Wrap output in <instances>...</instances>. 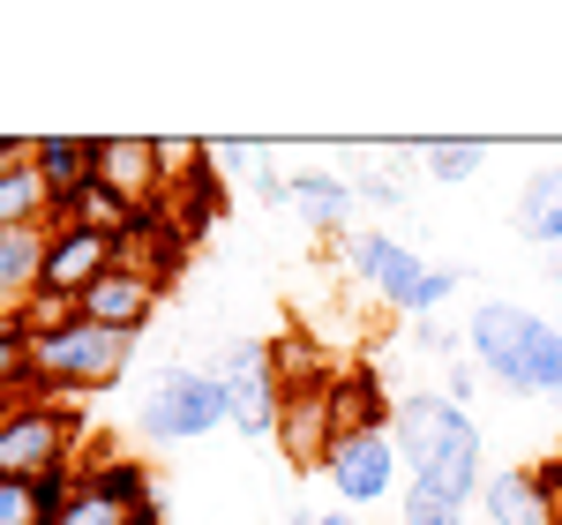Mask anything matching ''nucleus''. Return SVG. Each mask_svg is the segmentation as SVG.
I'll list each match as a JSON object with an SVG mask.
<instances>
[{
  "mask_svg": "<svg viewBox=\"0 0 562 525\" xmlns=\"http://www.w3.org/2000/svg\"><path fill=\"white\" fill-rule=\"evenodd\" d=\"M390 443H397L405 481H428L435 495H450V503H465V511L480 503V488H487V443H480L465 405H450V398H435V391L397 398Z\"/></svg>",
  "mask_w": 562,
  "mask_h": 525,
  "instance_id": "1",
  "label": "nucleus"
},
{
  "mask_svg": "<svg viewBox=\"0 0 562 525\" xmlns=\"http://www.w3.org/2000/svg\"><path fill=\"white\" fill-rule=\"evenodd\" d=\"M211 376L225 383V428L248 443H270L278 436V413H285V383H278V368H270V346L262 338H225L211 360Z\"/></svg>",
  "mask_w": 562,
  "mask_h": 525,
  "instance_id": "5",
  "label": "nucleus"
},
{
  "mask_svg": "<svg viewBox=\"0 0 562 525\" xmlns=\"http://www.w3.org/2000/svg\"><path fill=\"white\" fill-rule=\"evenodd\" d=\"M413 346L435 353V360H465V323H442V315H428V323H413Z\"/></svg>",
  "mask_w": 562,
  "mask_h": 525,
  "instance_id": "27",
  "label": "nucleus"
},
{
  "mask_svg": "<svg viewBox=\"0 0 562 525\" xmlns=\"http://www.w3.org/2000/svg\"><path fill=\"white\" fill-rule=\"evenodd\" d=\"M15 225H53L38 166H15V174H0V233H15Z\"/></svg>",
  "mask_w": 562,
  "mask_h": 525,
  "instance_id": "20",
  "label": "nucleus"
},
{
  "mask_svg": "<svg viewBox=\"0 0 562 525\" xmlns=\"http://www.w3.org/2000/svg\"><path fill=\"white\" fill-rule=\"evenodd\" d=\"M135 428L150 443H203L225 428V383H217L211 368H195V360H173L150 391H143V413H135Z\"/></svg>",
  "mask_w": 562,
  "mask_h": 525,
  "instance_id": "4",
  "label": "nucleus"
},
{
  "mask_svg": "<svg viewBox=\"0 0 562 525\" xmlns=\"http://www.w3.org/2000/svg\"><path fill=\"white\" fill-rule=\"evenodd\" d=\"M158 278H143V270H128V262H113L98 286H90L83 301V323H98V331H121V338H143L150 331V315H158Z\"/></svg>",
  "mask_w": 562,
  "mask_h": 525,
  "instance_id": "11",
  "label": "nucleus"
},
{
  "mask_svg": "<svg viewBox=\"0 0 562 525\" xmlns=\"http://www.w3.org/2000/svg\"><path fill=\"white\" fill-rule=\"evenodd\" d=\"M135 525H166V518H158V503H150V511H143V518H135Z\"/></svg>",
  "mask_w": 562,
  "mask_h": 525,
  "instance_id": "33",
  "label": "nucleus"
},
{
  "mask_svg": "<svg viewBox=\"0 0 562 525\" xmlns=\"http://www.w3.org/2000/svg\"><path fill=\"white\" fill-rule=\"evenodd\" d=\"M68 443H76V421L53 398L8 405L0 413V481H38L53 466H68Z\"/></svg>",
  "mask_w": 562,
  "mask_h": 525,
  "instance_id": "6",
  "label": "nucleus"
},
{
  "mask_svg": "<svg viewBox=\"0 0 562 525\" xmlns=\"http://www.w3.org/2000/svg\"><path fill=\"white\" fill-rule=\"evenodd\" d=\"M15 323H23V338L38 346V338H53V331H68V323H83V308H76V301H60V293H31Z\"/></svg>",
  "mask_w": 562,
  "mask_h": 525,
  "instance_id": "25",
  "label": "nucleus"
},
{
  "mask_svg": "<svg viewBox=\"0 0 562 525\" xmlns=\"http://www.w3.org/2000/svg\"><path fill=\"white\" fill-rule=\"evenodd\" d=\"M90 180L113 188L128 211H158L166 203V174H158V143L150 135H90Z\"/></svg>",
  "mask_w": 562,
  "mask_h": 525,
  "instance_id": "9",
  "label": "nucleus"
},
{
  "mask_svg": "<svg viewBox=\"0 0 562 525\" xmlns=\"http://www.w3.org/2000/svg\"><path fill=\"white\" fill-rule=\"evenodd\" d=\"M45 233H53V225H15V233H0V323H15L23 301L38 293Z\"/></svg>",
  "mask_w": 562,
  "mask_h": 525,
  "instance_id": "16",
  "label": "nucleus"
},
{
  "mask_svg": "<svg viewBox=\"0 0 562 525\" xmlns=\"http://www.w3.org/2000/svg\"><path fill=\"white\" fill-rule=\"evenodd\" d=\"M397 511H405V525H465V503L435 495L428 481H405V488H397Z\"/></svg>",
  "mask_w": 562,
  "mask_h": 525,
  "instance_id": "24",
  "label": "nucleus"
},
{
  "mask_svg": "<svg viewBox=\"0 0 562 525\" xmlns=\"http://www.w3.org/2000/svg\"><path fill=\"white\" fill-rule=\"evenodd\" d=\"M285 203H293V211H301L315 233H330V241H346V233H352V225H346V211H352V180H346V174H315V166H307V174H293Z\"/></svg>",
  "mask_w": 562,
  "mask_h": 525,
  "instance_id": "18",
  "label": "nucleus"
},
{
  "mask_svg": "<svg viewBox=\"0 0 562 525\" xmlns=\"http://www.w3.org/2000/svg\"><path fill=\"white\" fill-rule=\"evenodd\" d=\"M548 481H555V503H562V458H555V466H548Z\"/></svg>",
  "mask_w": 562,
  "mask_h": 525,
  "instance_id": "32",
  "label": "nucleus"
},
{
  "mask_svg": "<svg viewBox=\"0 0 562 525\" xmlns=\"http://www.w3.org/2000/svg\"><path fill=\"white\" fill-rule=\"evenodd\" d=\"M121 262V241L113 233H90V225H53L45 233V270L38 293H60V301H83L90 286Z\"/></svg>",
  "mask_w": 562,
  "mask_h": 525,
  "instance_id": "10",
  "label": "nucleus"
},
{
  "mask_svg": "<svg viewBox=\"0 0 562 525\" xmlns=\"http://www.w3.org/2000/svg\"><path fill=\"white\" fill-rule=\"evenodd\" d=\"M338 256H346V270L375 293V301H390V308L405 301V293L420 286V270H428V262L413 256L397 233H346V241H338Z\"/></svg>",
  "mask_w": 562,
  "mask_h": 525,
  "instance_id": "12",
  "label": "nucleus"
},
{
  "mask_svg": "<svg viewBox=\"0 0 562 525\" xmlns=\"http://www.w3.org/2000/svg\"><path fill=\"white\" fill-rule=\"evenodd\" d=\"M323 473H330V488H338L346 511H368V503H383V495L405 488V466H397L390 428H375V436H338L330 458H323Z\"/></svg>",
  "mask_w": 562,
  "mask_h": 525,
  "instance_id": "7",
  "label": "nucleus"
},
{
  "mask_svg": "<svg viewBox=\"0 0 562 525\" xmlns=\"http://www.w3.org/2000/svg\"><path fill=\"white\" fill-rule=\"evenodd\" d=\"M465 360L510 398H562V323L518 301H480L465 315Z\"/></svg>",
  "mask_w": 562,
  "mask_h": 525,
  "instance_id": "2",
  "label": "nucleus"
},
{
  "mask_svg": "<svg viewBox=\"0 0 562 525\" xmlns=\"http://www.w3.org/2000/svg\"><path fill=\"white\" fill-rule=\"evenodd\" d=\"M352 196H360L368 211H397V203H405V180L383 174V166H360V174H352Z\"/></svg>",
  "mask_w": 562,
  "mask_h": 525,
  "instance_id": "26",
  "label": "nucleus"
},
{
  "mask_svg": "<svg viewBox=\"0 0 562 525\" xmlns=\"http://www.w3.org/2000/svg\"><path fill=\"white\" fill-rule=\"evenodd\" d=\"M442 398H450V405H473V398H480V360H450V376H442Z\"/></svg>",
  "mask_w": 562,
  "mask_h": 525,
  "instance_id": "28",
  "label": "nucleus"
},
{
  "mask_svg": "<svg viewBox=\"0 0 562 525\" xmlns=\"http://www.w3.org/2000/svg\"><path fill=\"white\" fill-rule=\"evenodd\" d=\"M31 166H38V180H45V211L60 225L76 211V196L90 188V135H38V143H31Z\"/></svg>",
  "mask_w": 562,
  "mask_h": 525,
  "instance_id": "14",
  "label": "nucleus"
},
{
  "mask_svg": "<svg viewBox=\"0 0 562 525\" xmlns=\"http://www.w3.org/2000/svg\"><path fill=\"white\" fill-rule=\"evenodd\" d=\"M540 248H562V196H555V211H548V225H540V241H532V256Z\"/></svg>",
  "mask_w": 562,
  "mask_h": 525,
  "instance_id": "30",
  "label": "nucleus"
},
{
  "mask_svg": "<svg viewBox=\"0 0 562 525\" xmlns=\"http://www.w3.org/2000/svg\"><path fill=\"white\" fill-rule=\"evenodd\" d=\"M540 270H548V278L562 286V248H540Z\"/></svg>",
  "mask_w": 562,
  "mask_h": 525,
  "instance_id": "31",
  "label": "nucleus"
},
{
  "mask_svg": "<svg viewBox=\"0 0 562 525\" xmlns=\"http://www.w3.org/2000/svg\"><path fill=\"white\" fill-rule=\"evenodd\" d=\"M285 525H360V518H352V511H293Z\"/></svg>",
  "mask_w": 562,
  "mask_h": 525,
  "instance_id": "29",
  "label": "nucleus"
},
{
  "mask_svg": "<svg viewBox=\"0 0 562 525\" xmlns=\"http://www.w3.org/2000/svg\"><path fill=\"white\" fill-rule=\"evenodd\" d=\"M390 405L383 383H375V368H346L338 383H330V436H375V428H390Z\"/></svg>",
  "mask_w": 562,
  "mask_h": 525,
  "instance_id": "17",
  "label": "nucleus"
},
{
  "mask_svg": "<svg viewBox=\"0 0 562 525\" xmlns=\"http://www.w3.org/2000/svg\"><path fill=\"white\" fill-rule=\"evenodd\" d=\"M458 286H465V262H428V270H420V286H413V293L397 301V315H413V323H428V315H435L442 301H450Z\"/></svg>",
  "mask_w": 562,
  "mask_h": 525,
  "instance_id": "23",
  "label": "nucleus"
},
{
  "mask_svg": "<svg viewBox=\"0 0 562 525\" xmlns=\"http://www.w3.org/2000/svg\"><path fill=\"white\" fill-rule=\"evenodd\" d=\"M150 503H158V495H150V473H143L135 458H105L98 473L76 481V503L53 525H135Z\"/></svg>",
  "mask_w": 562,
  "mask_h": 525,
  "instance_id": "8",
  "label": "nucleus"
},
{
  "mask_svg": "<svg viewBox=\"0 0 562 525\" xmlns=\"http://www.w3.org/2000/svg\"><path fill=\"white\" fill-rule=\"evenodd\" d=\"M270 368H278V383H285V398H293V391H330V383H338V376L323 368V346H307L301 331L270 338Z\"/></svg>",
  "mask_w": 562,
  "mask_h": 525,
  "instance_id": "19",
  "label": "nucleus"
},
{
  "mask_svg": "<svg viewBox=\"0 0 562 525\" xmlns=\"http://www.w3.org/2000/svg\"><path fill=\"white\" fill-rule=\"evenodd\" d=\"M413 158L435 180H473L487 166V143H473V135H428V143H413Z\"/></svg>",
  "mask_w": 562,
  "mask_h": 525,
  "instance_id": "21",
  "label": "nucleus"
},
{
  "mask_svg": "<svg viewBox=\"0 0 562 525\" xmlns=\"http://www.w3.org/2000/svg\"><path fill=\"white\" fill-rule=\"evenodd\" d=\"M128 353H135V338H121V331L68 323V331H53V338L31 346V391H45V398H90V391H105V383L128 376Z\"/></svg>",
  "mask_w": 562,
  "mask_h": 525,
  "instance_id": "3",
  "label": "nucleus"
},
{
  "mask_svg": "<svg viewBox=\"0 0 562 525\" xmlns=\"http://www.w3.org/2000/svg\"><path fill=\"white\" fill-rule=\"evenodd\" d=\"M278 458L293 466V473H323V458H330V391H293L285 398V413H278Z\"/></svg>",
  "mask_w": 562,
  "mask_h": 525,
  "instance_id": "13",
  "label": "nucleus"
},
{
  "mask_svg": "<svg viewBox=\"0 0 562 525\" xmlns=\"http://www.w3.org/2000/svg\"><path fill=\"white\" fill-rule=\"evenodd\" d=\"M480 518L487 525H555V481H548V466L540 473H487Z\"/></svg>",
  "mask_w": 562,
  "mask_h": 525,
  "instance_id": "15",
  "label": "nucleus"
},
{
  "mask_svg": "<svg viewBox=\"0 0 562 525\" xmlns=\"http://www.w3.org/2000/svg\"><path fill=\"white\" fill-rule=\"evenodd\" d=\"M555 196H562V166H540V174H525L518 203H510V219H518L525 248L540 241V225H548V211H555Z\"/></svg>",
  "mask_w": 562,
  "mask_h": 525,
  "instance_id": "22",
  "label": "nucleus"
}]
</instances>
